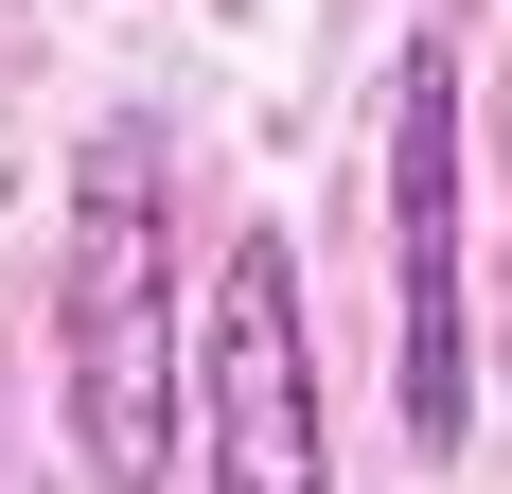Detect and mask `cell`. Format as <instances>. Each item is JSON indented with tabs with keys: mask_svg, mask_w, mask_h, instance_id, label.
I'll list each match as a JSON object with an SVG mask.
<instances>
[{
	"mask_svg": "<svg viewBox=\"0 0 512 494\" xmlns=\"http://www.w3.org/2000/svg\"><path fill=\"white\" fill-rule=\"evenodd\" d=\"M53 353H71V459L89 494L177 477V142L142 106L71 142V247H53Z\"/></svg>",
	"mask_w": 512,
	"mask_h": 494,
	"instance_id": "1",
	"label": "cell"
},
{
	"mask_svg": "<svg viewBox=\"0 0 512 494\" xmlns=\"http://www.w3.org/2000/svg\"><path fill=\"white\" fill-rule=\"evenodd\" d=\"M195 477L212 494H336V424H318V336H301V247L230 230L195 300Z\"/></svg>",
	"mask_w": 512,
	"mask_h": 494,
	"instance_id": "2",
	"label": "cell"
},
{
	"mask_svg": "<svg viewBox=\"0 0 512 494\" xmlns=\"http://www.w3.org/2000/svg\"><path fill=\"white\" fill-rule=\"evenodd\" d=\"M389 389H407V442L460 459L477 424V318H460V53L407 36L389 53Z\"/></svg>",
	"mask_w": 512,
	"mask_h": 494,
	"instance_id": "3",
	"label": "cell"
}]
</instances>
